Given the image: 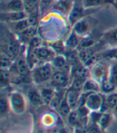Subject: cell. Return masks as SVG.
I'll use <instances>...</instances> for the list:
<instances>
[{
	"mask_svg": "<svg viewBox=\"0 0 117 133\" xmlns=\"http://www.w3.org/2000/svg\"><path fill=\"white\" fill-rule=\"evenodd\" d=\"M73 133H87V128H74Z\"/></svg>",
	"mask_w": 117,
	"mask_h": 133,
	"instance_id": "f35d334b",
	"label": "cell"
},
{
	"mask_svg": "<svg viewBox=\"0 0 117 133\" xmlns=\"http://www.w3.org/2000/svg\"><path fill=\"white\" fill-rule=\"evenodd\" d=\"M103 39L112 49L117 48V27L105 32L103 34Z\"/></svg>",
	"mask_w": 117,
	"mask_h": 133,
	"instance_id": "2e32d148",
	"label": "cell"
},
{
	"mask_svg": "<svg viewBox=\"0 0 117 133\" xmlns=\"http://www.w3.org/2000/svg\"><path fill=\"white\" fill-rule=\"evenodd\" d=\"M104 57H107V58H112V59H115L117 60V48L115 49H112L111 50L107 51L104 54Z\"/></svg>",
	"mask_w": 117,
	"mask_h": 133,
	"instance_id": "d590c367",
	"label": "cell"
},
{
	"mask_svg": "<svg viewBox=\"0 0 117 133\" xmlns=\"http://www.w3.org/2000/svg\"><path fill=\"white\" fill-rule=\"evenodd\" d=\"M74 2L75 0H56V4L60 11L69 13Z\"/></svg>",
	"mask_w": 117,
	"mask_h": 133,
	"instance_id": "4316f807",
	"label": "cell"
},
{
	"mask_svg": "<svg viewBox=\"0 0 117 133\" xmlns=\"http://www.w3.org/2000/svg\"><path fill=\"white\" fill-rule=\"evenodd\" d=\"M1 10L4 12L25 11L24 5L22 0H4L2 1Z\"/></svg>",
	"mask_w": 117,
	"mask_h": 133,
	"instance_id": "30bf717a",
	"label": "cell"
},
{
	"mask_svg": "<svg viewBox=\"0 0 117 133\" xmlns=\"http://www.w3.org/2000/svg\"><path fill=\"white\" fill-rule=\"evenodd\" d=\"M54 1L56 0H38V3H40L41 6H46L51 5Z\"/></svg>",
	"mask_w": 117,
	"mask_h": 133,
	"instance_id": "74e56055",
	"label": "cell"
},
{
	"mask_svg": "<svg viewBox=\"0 0 117 133\" xmlns=\"http://www.w3.org/2000/svg\"><path fill=\"white\" fill-rule=\"evenodd\" d=\"M115 93H117V87H116V89H115Z\"/></svg>",
	"mask_w": 117,
	"mask_h": 133,
	"instance_id": "7bdbcfd3",
	"label": "cell"
},
{
	"mask_svg": "<svg viewBox=\"0 0 117 133\" xmlns=\"http://www.w3.org/2000/svg\"><path fill=\"white\" fill-rule=\"evenodd\" d=\"M19 51H20V44L16 39L11 37L3 43L2 52L6 53L13 60L18 57Z\"/></svg>",
	"mask_w": 117,
	"mask_h": 133,
	"instance_id": "8992f818",
	"label": "cell"
},
{
	"mask_svg": "<svg viewBox=\"0 0 117 133\" xmlns=\"http://www.w3.org/2000/svg\"><path fill=\"white\" fill-rule=\"evenodd\" d=\"M13 59L4 52H1V69H11L13 65Z\"/></svg>",
	"mask_w": 117,
	"mask_h": 133,
	"instance_id": "4dcf8cb0",
	"label": "cell"
},
{
	"mask_svg": "<svg viewBox=\"0 0 117 133\" xmlns=\"http://www.w3.org/2000/svg\"><path fill=\"white\" fill-rule=\"evenodd\" d=\"M51 64L54 69L59 71H64L67 73L71 74L72 71V66L68 64V62L66 57L63 55H58L56 56L51 61Z\"/></svg>",
	"mask_w": 117,
	"mask_h": 133,
	"instance_id": "7c38bea8",
	"label": "cell"
},
{
	"mask_svg": "<svg viewBox=\"0 0 117 133\" xmlns=\"http://www.w3.org/2000/svg\"><path fill=\"white\" fill-rule=\"evenodd\" d=\"M84 82L85 81L81 80V79H79V78L72 77V82H71V85H70V87H72V89H75L76 90H79V91H81L82 92Z\"/></svg>",
	"mask_w": 117,
	"mask_h": 133,
	"instance_id": "e575fe53",
	"label": "cell"
},
{
	"mask_svg": "<svg viewBox=\"0 0 117 133\" xmlns=\"http://www.w3.org/2000/svg\"><path fill=\"white\" fill-rule=\"evenodd\" d=\"M87 128V133H103L97 126H88Z\"/></svg>",
	"mask_w": 117,
	"mask_h": 133,
	"instance_id": "8d00e7d4",
	"label": "cell"
},
{
	"mask_svg": "<svg viewBox=\"0 0 117 133\" xmlns=\"http://www.w3.org/2000/svg\"><path fill=\"white\" fill-rule=\"evenodd\" d=\"M114 112H115V115L117 116V106H116V107L114 109Z\"/></svg>",
	"mask_w": 117,
	"mask_h": 133,
	"instance_id": "b9f144b4",
	"label": "cell"
},
{
	"mask_svg": "<svg viewBox=\"0 0 117 133\" xmlns=\"http://www.w3.org/2000/svg\"><path fill=\"white\" fill-rule=\"evenodd\" d=\"M27 18V13L26 11H11L1 12V19L6 23L17 22Z\"/></svg>",
	"mask_w": 117,
	"mask_h": 133,
	"instance_id": "8fae6325",
	"label": "cell"
},
{
	"mask_svg": "<svg viewBox=\"0 0 117 133\" xmlns=\"http://www.w3.org/2000/svg\"><path fill=\"white\" fill-rule=\"evenodd\" d=\"M81 94H82L81 91L72 89V87H69L65 91L64 97L72 111L76 110V109L79 107L80 103Z\"/></svg>",
	"mask_w": 117,
	"mask_h": 133,
	"instance_id": "ba28073f",
	"label": "cell"
},
{
	"mask_svg": "<svg viewBox=\"0 0 117 133\" xmlns=\"http://www.w3.org/2000/svg\"><path fill=\"white\" fill-rule=\"evenodd\" d=\"M84 11L85 9L83 8L81 1L75 0L72 9L68 13V21L72 27L75 25L78 21L83 18Z\"/></svg>",
	"mask_w": 117,
	"mask_h": 133,
	"instance_id": "52a82bcc",
	"label": "cell"
},
{
	"mask_svg": "<svg viewBox=\"0 0 117 133\" xmlns=\"http://www.w3.org/2000/svg\"><path fill=\"white\" fill-rule=\"evenodd\" d=\"M72 110L71 108H70V107L68 106L67 101L65 99V97H64V98L62 99L61 103L59 106V108L57 110V112L59 113V115L62 117H65V118L67 119L68 115L71 113Z\"/></svg>",
	"mask_w": 117,
	"mask_h": 133,
	"instance_id": "83f0119b",
	"label": "cell"
},
{
	"mask_svg": "<svg viewBox=\"0 0 117 133\" xmlns=\"http://www.w3.org/2000/svg\"><path fill=\"white\" fill-rule=\"evenodd\" d=\"M117 106V93L114 92L109 95H104V103L103 111H109V110H114Z\"/></svg>",
	"mask_w": 117,
	"mask_h": 133,
	"instance_id": "ac0fdd59",
	"label": "cell"
},
{
	"mask_svg": "<svg viewBox=\"0 0 117 133\" xmlns=\"http://www.w3.org/2000/svg\"><path fill=\"white\" fill-rule=\"evenodd\" d=\"M104 103V95L100 92L86 93L83 105L90 112H102Z\"/></svg>",
	"mask_w": 117,
	"mask_h": 133,
	"instance_id": "7a4b0ae2",
	"label": "cell"
},
{
	"mask_svg": "<svg viewBox=\"0 0 117 133\" xmlns=\"http://www.w3.org/2000/svg\"><path fill=\"white\" fill-rule=\"evenodd\" d=\"M94 43H95L94 41H93L91 38H89L88 36L83 37V38H81V41L80 42L79 47H78V49L80 50V49L91 48L93 44H94Z\"/></svg>",
	"mask_w": 117,
	"mask_h": 133,
	"instance_id": "836d02e7",
	"label": "cell"
},
{
	"mask_svg": "<svg viewBox=\"0 0 117 133\" xmlns=\"http://www.w3.org/2000/svg\"><path fill=\"white\" fill-rule=\"evenodd\" d=\"M80 41H81V37H80L73 31H72L71 34H70V36H68L65 42V45L70 49H78V47H79Z\"/></svg>",
	"mask_w": 117,
	"mask_h": 133,
	"instance_id": "d4e9b609",
	"label": "cell"
},
{
	"mask_svg": "<svg viewBox=\"0 0 117 133\" xmlns=\"http://www.w3.org/2000/svg\"><path fill=\"white\" fill-rule=\"evenodd\" d=\"M107 78H109L117 87V61L108 68Z\"/></svg>",
	"mask_w": 117,
	"mask_h": 133,
	"instance_id": "d6a6232c",
	"label": "cell"
},
{
	"mask_svg": "<svg viewBox=\"0 0 117 133\" xmlns=\"http://www.w3.org/2000/svg\"><path fill=\"white\" fill-rule=\"evenodd\" d=\"M82 92H83V93L100 92V85L89 77L84 82Z\"/></svg>",
	"mask_w": 117,
	"mask_h": 133,
	"instance_id": "ffe728a7",
	"label": "cell"
},
{
	"mask_svg": "<svg viewBox=\"0 0 117 133\" xmlns=\"http://www.w3.org/2000/svg\"><path fill=\"white\" fill-rule=\"evenodd\" d=\"M2 1H4V0H2Z\"/></svg>",
	"mask_w": 117,
	"mask_h": 133,
	"instance_id": "ee69618b",
	"label": "cell"
},
{
	"mask_svg": "<svg viewBox=\"0 0 117 133\" xmlns=\"http://www.w3.org/2000/svg\"><path fill=\"white\" fill-rule=\"evenodd\" d=\"M115 0H81L82 5L85 10L102 6L104 5H113Z\"/></svg>",
	"mask_w": 117,
	"mask_h": 133,
	"instance_id": "e0dca14e",
	"label": "cell"
},
{
	"mask_svg": "<svg viewBox=\"0 0 117 133\" xmlns=\"http://www.w3.org/2000/svg\"><path fill=\"white\" fill-rule=\"evenodd\" d=\"M113 6H115V8L117 10V1H115V3H114V4H113Z\"/></svg>",
	"mask_w": 117,
	"mask_h": 133,
	"instance_id": "60d3db41",
	"label": "cell"
},
{
	"mask_svg": "<svg viewBox=\"0 0 117 133\" xmlns=\"http://www.w3.org/2000/svg\"><path fill=\"white\" fill-rule=\"evenodd\" d=\"M27 96L30 103L35 107H41L45 104L40 90H30Z\"/></svg>",
	"mask_w": 117,
	"mask_h": 133,
	"instance_id": "d6986e66",
	"label": "cell"
},
{
	"mask_svg": "<svg viewBox=\"0 0 117 133\" xmlns=\"http://www.w3.org/2000/svg\"><path fill=\"white\" fill-rule=\"evenodd\" d=\"M14 69L18 77L21 78L28 77L30 73V68L28 65V62L24 58H19L15 61Z\"/></svg>",
	"mask_w": 117,
	"mask_h": 133,
	"instance_id": "4fadbf2b",
	"label": "cell"
},
{
	"mask_svg": "<svg viewBox=\"0 0 117 133\" xmlns=\"http://www.w3.org/2000/svg\"><path fill=\"white\" fill-rule=\"evenodd\" d=\"M72 31L81 38L86 37L88 36L90 32L91 26L89 23L83 18L80 21H78L75 25L72 26Z\"/></svg>",
	"mask_w": 117,
	"mask_h": 133,
	"instance_id": "5bb4252c",
	"label": "cell"
},
{
	"mask_svg": "<svg viewBox=\"0 0 117 133\" xmlns=\"http://www.w3.org/2000/svg\"><path fill=\"white\" fill-rule=\"evenodd\" d=\"M115 89H116V85L114 84L107 77L100 84V93H102L103 95H105L115 92Z\"/></svg>",
	"mask_w": 117,
	"mask_h": 133,
	"instance_id": "603a6c76",
	"label": "cell"
},
{
	"mask_svg": "<svg viewBox=\"0 0 117 133\" xmlns=\"http://www.w3.org/2000/svg\"><path fill=\"white\" fill-rule=\"evenodd\" d=\"M11 73L10 69H1V85L2 88L9 85Z\"/></svg>",
	"mask_w": 117,
	"mask_h": 133,
	"instance_id": "f546056e",
	"label": "cell"
},
{
	"mask_svg": "<svg viewBox=\"0 0 117 133\" xmlns=\"http://www.w3.org/2000/svg\"><path fill=\"white\" fill-rule=\"evenodd\" d=\"M53 67L51 63L38 65L32 70V79L37 85H43L50 82L54 74Z\"/></svg>",
	"mask_w": 117,
	"mask_h": 133,
	"instance_id": "6da1fadb",
	"label": "cell"
},
{
	"mask_svg": "<svg viewBox=\"0 0 117 133\" xmlns=\"http://www.w3.org/2000/svg\"><path fill=\"white\" fill-rule=\"evenodd\" d=\"M27 22L29 23L30 27L35 28L38 24V11L35 10V11L27 14Z\"/></svg>",
	"mask_w": 117,
	"mask_h": 133,
	"instance_id": "1f68e13d",
	"label": "cell"
},
{
	"mask_svg": "<svg viewBox=\"0 0 117 133\" xmlns=\"http://www.w3.org/2000/svg\"><path fill=\"white\" fill-rule=\"evenodd\" d=\"M10 110L11 107L8 98H5V96L2 95L1 99H0V114H1V116L4 117L6 115L8 114Z\"/></svg>",
	"mask_w": 117,
	"mask_h": 133,
	"instance_id": "f1b7e54d",
	"label": "cell"
},
{
	"mask_svg": "<svg viewBox=\"0 0 117 133\" xmlns=\"http://www.w3.org/2000/svg\"><path fill=\"white\" fill-rule=\"evenodd\" d=\"M8 100L10 103L11 111H12L14 114L21 115L25 111L27 107L26 100L24 96L20 92H11L9 95Z\"/></svg>",
	"mask_w": 117,
	"mask_h": 133,
	"instance_id": "3957f363",
	"label": "cell"
},
{
	"mask_svg": "<svg viewBox=\"0 0 117 133\" xmlns=\"http://www.w3.org/2000/svg\"><path fill=\"white\" fill-rule=\"evenodd\" d=\"M33 51L35 53L38 61H43L44 63H51V61L56 56V52L51 49V47L49 48V47L40 46Z\"/></svg>",
	"mask_w": 117,
	"mask_h": 133,
	"instance_id": "9c48e42d",
	"label": "cell"
},
{
	"mask_svg": "<svg viewBox=\"0 0 117 133\" xmlns=\"http://www.w3.org/2000/svg\"><path fill=\"white\" fill-rule=\"evenodd\" d=\"M56 122V118L51 113H45L41 118V124L44 128L51 129Z\"/></svg>",
	"mask_w": 117,
	"mask_h": 133,
	"instance_id": "cb8c5ba5",
	"label": "cell"
},
{
	"mask_svg": "<svg viewBox=\"0 0 117 133\" xmlns=\"http://www.w3.org/2000/svg\"><path fill=\"white\" fill-rule=\"evenodd\" d=\"M40 94L43 97V99L44 101L45 104H48L49 105L51 101L52 100V98L54 96V94H56V90H54V87H44L40 89Z\"/></svg>",
	"mask_w": 117,
	"mask_h": 133,
	"instance_id": "7402d4cb",
	"label": "cell"
},
{
	"mask_svg": "<svg viewBox=\"0 0 117 133\" xmlns=\"http://www.w3.org/2000/svg\"><path fill=\"white\" fill-rule=\"evenodd\" d=\"M112 120V115L110 111L101 112L99 118L96 123V126L104 132L111 125Z\"/></svg>",
	"mask_w": 117,
	"mask_h": 133,
	"instance_id": "9a60e30c",
	"label": "cell"
},
{
	"mask_svg": "<svg viewBox=\"0 0 117 133\" xmlns=\"http://www.w3.org/2000/svg\"><path fill=\"white\" fill-rule=\"evenodd\" d=\"M18 34L20 41L25 43H29L35 36H36V29L33 27H29Z\"/></svg>",
	"mask_w": 117,
	"mask_h": 133,
	"instance_id": "44dd1931",
	"label": "cell"
},
{
	"mask_svg": "<svg viewBox=\"0 0 117 133\" xmlns=\"http://www.w3.org/2000/svg\"><path fill=\"white\" fill-rule=\"evenodd\" d=\"M89 73L90 78L100 85L107 77L108 68L102 63L96 62L94 65H92L90 67Z\"/></svg>",
	"mask_w": 117,
	"mask_h": 133,
	"instance_id": "277c9868",
	"label": "cell"
},
{
	"mask_svg": "<svg viewBox=\"0 0 117 133\" xmlns=\"http://www.w3.org/2000/svg\"><path fill=\"white\" fill-rule=\"evenodd\" d=\"M70 76H71V74L69 73L56 70V72H54L51 77V79L50 81L51 85L54 88H58V89L64 88L69 84Z\"/></svg>",
	"mask_w": 117,
	"mask_h": 133,
	"instance_id": "5b68a950",
	"label": "cell"
},
{
	"mask_svg": "<svg viewBox=\"0 0 117 133\" xmlns=\"http://www.w3.org/2000/svg\"><path fill=\"white\" fill-rule=\"evenodd\" d=\"M8 24L10 25V27L14 31V32H16L18 33L22 32V31H24L25 29H27V28L30 27L27 19H22V20H19L17 22L11 23H8Z\"/></svg>",
	"mask_w": 117,
	"mask_h": 133,
	"instance_id": "484cf974",
	"label": "cell"
},
{
	"mask_svg": "<svg viewBox=\"0 0 117 133\" xmlns=\"http://www.w3.org/2000/svg\"><path fill=\"white\" fill-rule=\"evenodd\" d=\"M57 133H71V132H70V131L67 128L63 127V128H60L58 129Z\"/></svg>",
	"mask_w": 117,
	"mask_h": 133,
	"instance_id": "ab89813d",
	"label": "cell"
}]
</instances>
